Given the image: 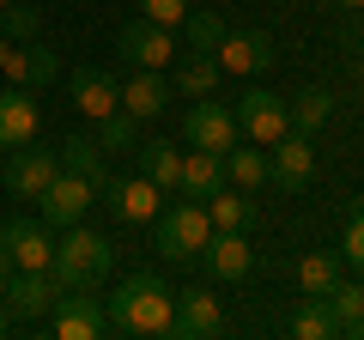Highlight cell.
<instances>
[{
	"instance_id": "cell-17",
	"label": "cell",
	"mask_w": 364,
	"mask_h": 340,
	"mask_svg": "<svg viewBox=\"0 0 364 340\" xmlns=\"http://www.w3.org/2000/svg\"><path fill=\"white\" fill-rule=\"evenodd\" d=\"M97 195L109 201V213H116L122 225H146V219H158V183H146V176H109Z\"/></svg>"
},
{
	"instance_id": "cell-7",
	"label": "cell",
	"mask_w": 364,
	"mask_h": 340,
	"mask_svg": "<svg viewBox=\"0 0 364 340\" xmlns=\"http://www.w3.org/2000/svg\"><path fill=\"white\" fill-rule=\"evenodd\" d=\"M49 334L55 340H104L109 334V316L97 292H61L49 310Z\"/></svg>"
},
{
	"instance_id": "cell-10",
	"label": "cell",
	"mask_w": 364,
	"mask_h": 340,
	"mask_svg": "<svg viewBox=\"0 0 364 340\" xmlns=\"http://www.w3.org/2000/svg\"><path fill=\"white\" fill-rule=\"evenodd\" d=\"M43 225H79L91 213V201H97V183H85V176H73V170H55L49 176V188H43Z\"/></svg>"
},
{
	"instance_id": "cell-3",
	"label": "cell",
	"mask_w": 364,
	"mask_h": 340,
	"mask_svg": "<svg viewBox=\"0 0 364 340\" xmlns=\"http://www.w3.org/2000/svg\"><path fill=\"white\" fill-rule=\"evenodd\" d=\"M207 237H213V219H207V207L200 201H170L164 213H158V255L164 262H176V267H188L207 249Z\"/></svg>"
},
{
	"instance_id": "cell-36",
	"label": "cell",
	"mask_w": 364,
	"mask_h": 340,
	"mask_svg": "<svg viewBox=\"0 0 364 340\" xmlns=\"http://www.w3.org/2000/svg\"><path fill=\"white\" fill-rule=\"evenodd\" d=\"M6 274H13V255H6V243H0V280H6Z\"/></svg>"
},
{
	"instance_id": "cell-19",
	"label": "cell",
	"mask_w": 364,
	"mask_h": 340,
	"mask_svg": "<svg viewBox=\"0 0 364 340\" xmlns=\"http://www.w3.org/2000/svg\"><path fill=\"white\" fill-rule=\"evenodd\" d=\"M122 110L134 122H158L170 110V79L152 73V67H134V79H122Z\"/></svg>"
},
{
	"instance_id": "cell-2",
	"label": "cell",
	"mask_w": 364,
	"mask_h": 340,
	"mask_svg": "<svg viewBox=\"0 0 364 340\" xmlns=\"http://www.w3.org/2000/svg\"><path fill=\"white\" fill-rule=\"evenodd\" d=\"M109 262H116L109 237L91 231V225L79 219V225H61V243H55L49 274H55V286H61V292H97L109 280Z\"/></svg>"
},
{
	"instance_id": "cell-13",
	"label": "cell",
	"mask_w": 364,
	"mask_h": 340,
	"mask_svg": "<svg viewBox=\"0 0 364 340\" xmlns=\"http://www.w3.org/2000/svg\"><path fill=\"white\" fill-rule=\"evenodd\" d=\"M0 243H6V255H13V267H49L55 262V225H43V219L0 225Z\"/></svg>"
},
{
	"instance_id": "cell-38",
	"label": "cell",
	"mask_w": 364,
	"mask_h": 340,
	"mask_svg": "<svg viewBox=\"0 0 364 340\" xmlns=\"http://www.w3.org/2000/svg\"><path fill=\"white\" fill-rule=\"evenodd\" d=\"M6 334H13V316H6V310H0V340H6Z\"/></svg>"
},
{
	"instance_id": "cell-11",
	"label": "cell",
	"mask_w": 364,
	"mask_h": 340,
	"mask_svg": "<svg viewBox=\"0 0 364 340\" xmlns=\"http://www.w3.org/2000/svg\"><path fill=\"white\" fill-rule=\"evenodd\" d=\"M310 176H316V146H310V134H286V140H273L267 146V183H279V188H310Z\"/></svg>"
},
{
	"instance_id": "cell-33",
	"label": "cell",
	"mask_w": 364,
	"mask_h": 340,
	"mask_svg": "<svg viewBox=\"0 0 364 340\" xmlns=\"http://www.w3.org/2000/svg\"><path fill=\"white\" fill-rule=\"evenodd\" d=\"M37 31H43L37 6H18V0H13V6H0V37H6V43H31Z\"/></svg>"
},
{
	"instance_id": "cell-32",
	"label": "cell",
	"mask_w": 364,
	"mask_h": 340,
	"mask_svg": "<svg viewBox=\"0 0 364 340\" xmlns=\"http://www.w3.org/2000/svg\"><path fill=\"white\" fill-rule=\"evenodd\" d=\"M91 140L104 146V152H134L140 146V122L128 116V110H109V116H97V134Z\"/></svg>"
},
{
	"instance_id": "cell-34",
	"label": "cell",
	"mask_w": 364,
	"mask_h": 340,
	"mask_svg": "<svg viewBox=\"0 0 364 340\" xmlns=\"http://www.w3.org/2000/svg\"><path fill=\"white\" fill-rule=\"evenodd\" d=\"M340 255H346V262H352V274L364 280V207H352L346 231H340Z\"/></svg>"
},
{
	"instance_id": "cell-15",
	"label": "cell",
	"mask_w": 364,
	"mask_h": 340,
	"mask_svg": "<svg viewBox=\"0 0 364 340\" xmlns=\"http://www.w3.org/2000/svg\"><path fill=\"white\" fill-rule=\"evenodd\" d=\"M225 316H219V298H213L207 286H188L176 292V322H170V340H207L219 334Z\"/></svg>"
},
{
	"instance_id": "cell-23",
	"label": "cell",
	"mask_w": 364,
	"mask_h": 340,
	"mask_svg": "<svg viewBox=\"0 0 364 340\" xmlns=\"http://www.w3.org/2000/svg\"><path fill=\"white\" fill-rule=\"evenodd\" d=\"M55 158H61V170H73V176H85V183H97V188L109 183L104 146L91 140V134H61V146H55Z\"/></svg>"
},
{
	"instance_id": "cell-35",
	"label": "cell",
	"mask_w": 364,
	"mask_h": 340,
	"mask_svg": "<svg viewBox=\"0 0 364 340\" xmlns=\"http://www.w3.org/2000/svg\"><path fill=\"white\" fill-rule=\"evenodd\" d=\"M182 13H188V0H140V18H152V25H182Z\"/></svg>"
},
{
	"instance_id": "cell-9",
	"label": "cell",
	"mask_w": 364,
	"mask_h": 340,
	"mask_svg": "<svg viewBox=\"0 0 364 340\" xmlns=\"http://www.w3.org/2000/svg\"><path fill=\"white\" fill-rule=\"evenodd\" d=\"M182 140L195 146V152H231L237 146V110L213 104V97H195L188 116H182Z\"/></svg>"
},
{
	"instance_id": "cell-26",
	"label": "cell",
	"mask_w": 364,
	"mask_h": 340,
	"mask_svg": "<svg viewBox=\"0 0 364 340\" xmlns=\"http://www.w3.org/2000/svg\"><path fill=\"white\" fill-rule=\"evenodd\" d=\"M286 116H291V134H316L334 116V92L328 85H304L298 97H286Z\"/></svg>"
},
{
	"instance_id": "cell-40",
	"label": "cell",
	"mask_w": 364,
	"mask_h": 340,
	"mask_svg": "<svg viewBox=\"0 0 364 340\" xmlns=\"http://www.w3.org/2000/svg\"><path fill=\"white\" fill-rule=\"evenodd\" d=\"M0 6H13V0H0Z\"/></svg>"
},
{
	"instance_id": "cell-12",
	"label": "cell",
	"mask_w": 364,
	"mask_h": 340,
	"mask_svg": "<svg viewBox=\"0 0 364 340\" xmlns=\"http://www.w3.org/2000/svg\"><path fill=\"white\" fill-rule=\"evenodd\" d=\"M67 92H73V104L85 110L91 122H97V116H109V110H122V79L109 73V67L79 61V67H73V79H67Z\"/></svg>"
},
{
	"instance_id": "cell-41",
	"label": "cell",
	"mask_w": 364,
	"mask_h": 340,
	"mask_svg": "<svg viewBox=\"0 0 364 340\" xmlns=\"http://www.w3.org/2000/svg\"><path fill=\"white\" fill-rule=\"evenodd\" d=\"M291 6H304V0H291Z\"/></svg>"
},
{
	"instance_id": "cell-21",
	"label": "cell",
	"mask_w": 364,
	"mask_h": 340,
	"mask_svg": "<svg viewBox=\"0 0 364 340\" xmlns=\"http://www.w3.org/2000/svg\"><path fill=\"white\" fill-rule=\"evenodd\" d=\"M225 188V152H182V176H176V195L182 201H200L207 207V195H219Z\"/></svg>"
},
{
	"instance_id": "cell-37",
	"label": "cell",
	"mask_w": 364,
	"mask_h": 340,
	"mask_svg": "<svg viewBox=\"0 0 364 340\" xmlns=\"http://www.w3.org/2000/svg\"><path fill=\"white\" fill-rule=\"evenodd\" d=\"M6 55H13V43H6V37H0V73H6Z\"/></svg>"
},
{
	"instance_id": "cell-6",
	"label": "cell",
	"mask_w": 364,
	"mask_h": 340,
	"mask_svg": "<svg viewBox=\"0 0 364 340\" xmlns=\"http://www.w3.org/2000/svg\"><path fill=\"white\" fill-rule=\"evenodd\" d=\"M237 134H249L255 146H273V140H286L291 134V116H286V97L267 92V85H249L243 97H237Z\"/></svg>"
},
{
	"instance_id": "cell-5",
	"label": "cell",
	"mask_w": 364,
	"mask_h": 340,
	"mask_svg": "<svg viewBox=\"0 0 364 340\" xmlns=\"http://www.w3.org/2000/svg\"><path fill=\"white\" fill-rule=\"evenodd\" d=\"M116 55H122L128 67H152V73H164V67H176L182 43H176V31H170V25L134 18V25H122V31H116Z\"/></svg>"
},
{
	"instance_id": "cell-18",
	"label": "cell",
	"mask_w": 364,
	"mask_h": 340,
	"mask_svg": "<svg viewBox=\"0 0 364 340\" xmlns=\"http://www.w3.org/2000/svg\"><path fill=\"white\" fill-rule=\"evenodd\" d=\"M213 55H219L225 73H249V79H255V73L273 67V37H267V31H225V43Z\"/></svg>"
},
{
	"instance_id": "cell-4",
	"label": "cell",
	"mask_w": 364,
	"mask_h": 340,
	"mask_svg": "<svg viewBox=\"0 0 364 340\" xmlns=\"http://www.w3.org/2000/svg\"><path fill=\"white\" fill-rule=\"evenodd\" d=\"M61 286H55L49 267H13V274L0 280V310L13 316V322H37V316L55 310Z\"/></svg>"
},
{
	"instance_id": "cell-8",
	"label": "cell",
	"mask_w": 364,
	"mask_h": 340,
	"mask_svg": "<svg viewBox=\"0 0 364 340\" xmlns=\"http://www.w3.org/2000/svg\"><path fill=\"white\" fill-rule=\"evenodd\" d=\"M61 170V158H55V146H13L6 152V170H0V183H6V195L13 201H37L43 188H49V176Z\"/></svg>"
},
{
	"instance_id": "cell-29",
	"label": "cell",
	"mask_w": 364,
	"mask_h": 340,
	"mask_svg": "<svg viewBox=\"0 0 364 340\" xmlns=\"http://www.w3.org/2000/svg\"><path fill=\"white\" fill-rule=\"evenodd\" d=\"M225 183H237V188H249V195H255L261 183H267V146H231V152H225Z\"/></svg>"
},
{
	"instance_id": "cell-16",
	"label": "cell",
	"mask_w": 364,
	"mask_h": 340,
	"mask_svg": "<svg viewBox=\"0 0 364 340\" xmlns=\"http://www.w3.org/2000/svg\"><path fill=\"white\" fill-rule=\"evenodd\" d=\"M37 92H25V85H6L0 92V152H13V146H31L37 140Z\"/></svg>"
},
{
	"instance_id": "cell-30",
	"label": "cell",
	"mask_w": 364,
	"mask_h": 340,
	"mask_svg": "<svg viewBox=\"0 0 364 340\" xmlns=\"http://www.w3.org/2000/svg\"><path fill=\"white\" fill-rule=\"evenodd\" d=\"M182 43H188V49H200V55H213V49H219V43H225V31H231V25H225V18L219 13H213V6H200V13H195V6H188V13H182Z\"/></svg>"
},
{
	"instance_id": "cell-1",
	"label": "cell",
	"mask_w": 364,
	"mask_h": 340,
	"mask_svg": "<svg viewBox=\"0 0 364 340\" xmlns=\"http://www.w3.org/2000/svg\"><path fill=\"white\" fill-rule=\"evenodd\" d=\"M104 316H109V334H140V340L158 334L164 340L170 322H176V292H170L158 274H128L104 298Z\"/></svg>"
},
{
	"instance_id": "cell-31",
	"label": "cell",
	"mask_w": 364,
	"mask_h": 340,
	"mask_svg": "<svg viewBox=\"0 0 364 340\" xmlns=\"http://www.w3.org/2000/svg\"><path fill=\"white\" fill-rule=\"evenodd\" d=\"M291 334L298 340H340V322L328 310V298H304V310L291 316Z\"/></svg>"
},
{
	"instance_id": "cell-22",
	"label": "cell",
	"mask_w": 364,
	"mask_h": 340,
	"mask_svg": "<svg viewBox=\"0 0 364 340\" xmlns=\"http://www.w3.org/2000/svg\"><path fill=\"white\" fill-rule=\"evenodd\" d=\"M219 79H225L219 55H200V49H188V55H176L170 92H182V97H213V92H219Z\"/></svg>"
},
{
	"instance_id": "cell-28",
	"label": "cell",
	"mask_w": 364,
	"mask_h": 340,
	"mask_svg": "<svg viewBox=\"0 0 364 340\" xmlns=\"http://www.w3.org/2000/svg\"><path fill=\"white\" fill-rule=\"evenodd\" d=\"M340 255H328V249H310V255H298V286H304V298H328V292L340 286Z\"/></svg>"
},
{
	"instance_id": "cell-24",
	"label": "cell",
	"mask_w": 364,
	"mask_h": 340,
	"mask_svg": "<svg viewBox=\"0 0 364 340\" xmlns=\"http://www.w3.org/2000/svg\"><path fill=\"white\" fill-rule=\"evenodd\" d=\"M134 158H140V176H146V183H158V195H176L182 152L170 140H140V146H134Z\"/></svg>"
},
{
	"instance_id": "cell-27",
	"label": "cell",
	"mask_w": 364,
	"mask_h": 340,
	"mask_svg": "<svg viewBox=\"0 0 364 340\" xmlns=\"http://www.w3.org/2000/svg\"><path fill=\"white\" fill-rule=\"evenodd\" d=\"M328 310H334V322H340V340H364V280H346L340 274V286L328 292Z\"/></svg>"
},
{
	"instance_id": "cell-14",
	"label": "cell",
	"mask_w": 364,
	"mask_h": 340,
	"mask_svg": "<svg viewBox=\"0 0 364 340\" xmlns=\"http://www.w3.org/2000/svg\"><path fill=\"white\" fill-rule=\"evenodd\" d=\"M195 262H207V280H243L249 267H255V249H249V231H213L207 249H200Z\"/></svg>"
},
{
	"instance_id": "cell-20",
	"label": "cell",
	"mask_w": 364,
	"mask_h": 340,
	"mask_svg": "<svg viewBox=\"0 0 364 340\" xmlns=\"http://www.w3.org/2000/svg\"><path fill=\"white\" fill-rule=\"evenodd\" d=\"M6 79H13V85H25V92H43V85H55V79H61V55H55L49 43L31 37L25 49L6 55Z\"/></svg>"
},
{
	"instance_id": "cell-39",
	"label": "cell",
	"mask_w": 364,
	"mask_h": 340,
	"mask_svg": "<svg viewBox=\"0 0 364 340\" xmlns=\"http://www.w3.org/2000/svg\"><path fill=\"white\" fill-rule=\"evenodd\" d=\"M334 6H346V13H364V0H334Z\"/></svg>"
},
{
	"instance_id": "cell-25",
	"label": "cell",
	"mask_w": 364,
	"mask_h": 340,
	"mask_svg": "<svg viewBox=\"0 0 364 340\" xmlns=\"http://www.w3.org/2000/svg\"><path fill=\"white\" fill-rule=\"evenodd\" d=\"M207 219L213 231H249L255 225V195L249 188H219V195H207Z\"/></svg>"
}]
</instances>
